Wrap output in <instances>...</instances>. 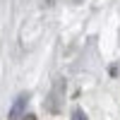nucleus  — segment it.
<instances>
[{"mask_svg": "<svg viewBox=\"0 0 120 120\" xmlns=\"http://www.w3.org/2000/svg\"><path fill=\"white\" fill-rule=\"evenodd\" d=\"M65 89H67L65 79H63V77H58L55 82H53L51 96H48V101H46V108H48L51 113H58V111H60V106H63V98H65Z\"/></svg>", "mask_w": 120, "mask_h": 120, "instance_id": "f257e3e1", "label": "nucleus"}, {"mask_svg": "<svg viewBox=\"0 0 120 120\" xmlns=\"http://www.w3.org/2000/svg\"><path fill=\"white\" fill-rule=\"evenodd\" d=\"M26 103H29V94H19L15 101H12V106H10L7 120H19V118L24 115V111H26Z\"/></svg>", "mask_w": 120, "mask_h": 120, "instance_id": "f03ea898", "label": "nucleus"}, {"mask_svg": "<svg viewBox=\"0 0 120 120\" xmlns=\"http://www.w3.org/2000/svg\"><path fill=\"white\" fill-rule=\"evenodd\" d=\"M72 120H89V118H86V113L82 111V108H75L72 111Z\"/></svg>", "mask_w": 120, "mask_h": 120, "instance_id": "7ed1b4c3", "label": "nucleus"}, {"mask_svg": "<svg viewBox=\"0 0 120 120\" xmlns=\"http://www.w3.org/2000/svg\"><path fill=\"white\" fill-rule=\"evenodd\" d=\"M72 3H77V5H79V3H84V0H72Z\"/></svg>", "mask_w": 120, "mask_h": 120, "instance_id": "20e7f679", "label": "nucleus"}]
</instances>
